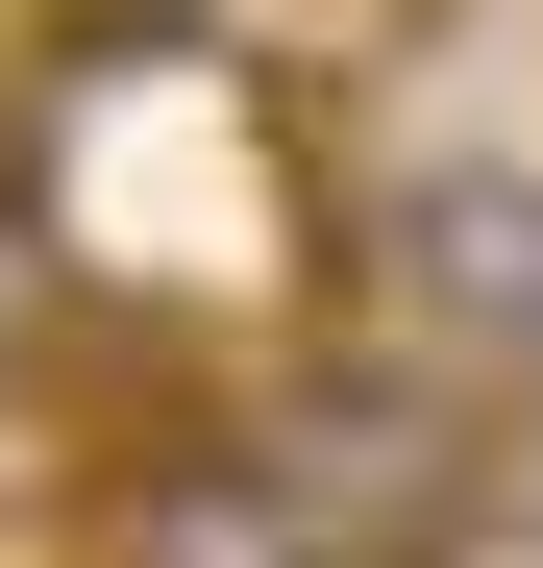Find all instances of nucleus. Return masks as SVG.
Here are the masks:
<instances>
[{
    "mask_svg": "<svg viewBox=\"0 0 543 568\" xmlns=\"http://www.w3.org/2000/svg\"><path fill=\"white\" fill-rule=\"evenodd\" d=\"M223 445H247L346 568H470V544L519 519V420H494V396H444L420 346H371L346 297H321L297 346H247V371H223Z\"/></svg>",
    "mask_w": 543,
    "mask_h": 568,
    "instance_id": "obj_1",
    "label": "nucleus"
},
{
    "mask_svg": "<svg viewBox=\"0 0 543 568\" xmlns=\"http://www.w3.org/2000/svg\"><path fill=\"white\" fill-rule=\"evenodd\" d=\"M74 568H346V544L272 495L223 420H148V445H100V495H74Z\"/></svg>",
    "mask_w": 543,
    "mask_h": 568,
    "instance_id": "obj_3",
    "label": "nucleus"
},
{
    "mask_svg": "<svg viewBox=\"0 0 543 568\" xmlns=\"http://www.w3.org/2000/svg\"><path fill=\"white\" fill-rule=\"evenodd\" d=\"M346 322L420 346L444 396L543 420V173H519V149H420V173H371V223H346Z\"/></svg>",
    "mask_w": 543,
    "mask_h": 568,
    "instance_id": "obj_2",
    "label": "nucleus"
},
{
    "mask_svg": "<svg viewBox=\"0 0 543 568\" xmlns=\"http://www.w3.org/2000/svg\"><path fill=\"white\" fill-rule=\"evenodd\" d=\"M74 26H198V0H74Z\"/></svg>",
    "mask_w": 543,
    "mask_h": 568,
    "instance_id": "obj_4",
    "label": "nucleus"
}]
</instances>
